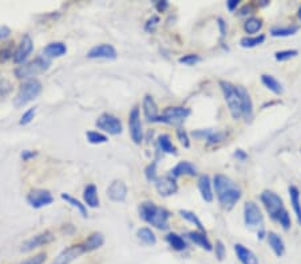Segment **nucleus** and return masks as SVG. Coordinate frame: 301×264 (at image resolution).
Here are the masks:
<instances>
[{
  "mask_svg": "<svg viewBox=\"0 0 301 264\" xmlns=\"http://www.w3.org/2000/svg\"><path fill=\"white\" fill-rule=\"evenodd\" d=\"M260 199H261L262 204L265 207L266 212L269 213V216L273 220L279 221L284 230H289L291 225H292V220H291V216H289L287 208L284 206L283 199L277 194H275L273 191H264L261 196H260Z\"/></svg>",
  "mask_w": 301,
  "mask_h": 264,
  "instance_id": "nucleus-2",
  "label": "nucleus"
},
{
  "mask_svg": "<svg viewBox=\"0 0 301 264\" xmlns=\"http://www.w3.org/2000/svg\"><path fill=\"white\" fill-rule=\"evenodd\" d=\"M55 239V236H54L53 232H50V231H44V232H42V234L39 235H35L34 238L28 239V240H26V242L22 244V250L23 252H30L32 251V250H35V248H39L42 247V246H46V244H48V243H51Z\"/></svg>",
  "mask_w": 301,
  "mask_h": 264,
  "instance_id": "nucleus-12",
  "label": "nucleus"
},
{
  "mask_svg": "<svg viewBox=\"0 0 301 264\" xmlns=\"http://www.w3.org/2000/svg\"><path fill=\"white\" fill-rule=\"evenodd\" d=\"M22 159L23 160H30V159H32V158H35L36 156V152H34V151H28V150H27V151H23L22 152Z\"/></svg>",
  "mask_w": 301,
  "mask_h": 264,
  "instance_id": "nucleus-53",
  "label": "nucleus"
},
{
  "mask_svg": "<svg viewBox=\"0 0 301 264\" xmlns=\"http://www.w3.org/2000/svg\"><path fill=\"white\" fill-rule=\"evenodd\" d=\"M219 27H220V32H221V36L225 38V35H226V23L224 22V19L219 17Z\"/></svg>",
  "mask_w": 301,
  "mask_h": 264,
  "instance_id": "nucleus-54",
  "label": "nucleus"
},
{
  "mask_svg": "<svg viewBox=\"0 0 301 264\" xmlns=\"http://www.w3.org/2000/svg\"><path fill=\"white\" fill-rule=\"evenodd\" d=\"M158 147L161 150L162 152H165V154H173V155H177V148L174 147V144L171 143L170 136L169 135H159L158 136Z\"/></svg>",
  "mask_w": 301,
  "mask_h": 264,
  "instance_id": "nucleus-30",
  "label": "nucleus"
},
{
  "mask_svg": "<svg viewBox=\"0 0 301 264\" xmlns=\"http://www.w3.org/2000/svg\"><path fill=\"white\" fill-rule=\"evenodd\" d=\"M177 138H178L179 142L182 143L183 147H186V148L190 147V140H189L188 132L183 130V128H181V127H179L178 130H177Z\"/></svg>",
  "mask_w": 301,
  "mask_h": 264,
  "instance_id": "nucleus-43",
  "label": "nucleus"
},
{
  "mask_svg": "<svg viewBox=\"0 0 301 264\" xmlns=\"http://www.w3.org/2000/svg\"><path fill=\"white\" fill-rule=\"evenodd\" d=\"M53 200V195L47 190H32L27 195V203L30 204L32 208H36V210L51 204Z\"/></svg>",
  "mask_w": 301,
  "mask_h": 264,
  "instance_id": "nucleus-11",
  "label": "nucleus"
},
{
  "mask_svg": "<svg viewBox=\"0 0 301 264\" xmlns=\"http://www.w3.org/2000/svg\"><path fill=\"white\" fill-rule=\"evenodd\" d=\"M34 50V43H32V39H31L28 35H24L23 36L22 42L19 44V47L16 48V51L13 52L12 60L16 63V64H24V61L27 60V57L30 56V53Z\"/></svg>",
  "mask_w": 301,
  "mask_h": 264,
  "instance_id": "nucleus-13",
  "label": "nucleus"
},
{
  "mask_svg": "<svg viewBox=\"0 0 301 264\" xmlns=\"http://www.w3.org/2000/svg\"><path fill=\"white\" fill-rule=\"evenodd\" d=\"M238 90H240L241 100H242V117L246 121H250L253 119V102L244 87L238 86Z\"/></svg>",
  "mask_w": 301,
  "mask_h": 264,
  "instance_id": "nucleus-19",
  "label": "nucleus"
},
{
  "mask_svg": "<svg viewBox=\"0 0 301 264\" xmlns=\"http://www.w3.org/2000/svg\"><path fill=\"white\" fill-rule=\"evenodd\" d=\"M198 190L201 192L202 199L210 203L213 202V191H212V182L208 175H201L198 178Z\"/></svg>",
  "mask_w": 301,
  "mask_h": 264,
  "instance_id": "nucleus-22",
  "label": "nucleus"
},
{
  "mask_svg": "<svg viewBox=\"0 0 301 264\" xmlns=\"http://www.w3.org/2000/svg\"><path fill=\"white\" fill-rule=\"evenodd\" d=\"M216 256L219 260H224V258H225V247H224V243L221 240L216 243Z\"/></svg>",
  "mask_w": 301,
  "mask_h": 264,
  "instance_id": "nucleus-46",
  "label": "nucleus"
},
{
  "mask_svg": "<svg viewBox=\"0 0 301 264\" xmlns=\"http://www.w3.org/2000/svg\"><path fill=\"white\" fill-rule=\"evenodd\" d=\"M154 5H155L157 11L163 12V11L167 9V7H169V1H167V0H157V1L154 3Z\"/></svg>",
  "mask_w": 301,
  "mask_h": 264,
  "instance_id": "nucleus-48",
  "label": "nucleus"
},
{
  "mask_svg": "<svg viewBox=\"0 0 301 264\" xmlns=\"http://www.w3.org/2000/svg\"><path fill=\"white\" fill-rule=\"evenodd\" d=\"M299 26H287V27H273L271 30V35L275 38H287V36H292L299 31Z\"/></svg>",
  "mask_w": 301,
  "mask_h": 264,
  "instance_id": "nucleus-32",
  "label": "nucleus"
},
{
  "mask_svg": "<svg viewBox=\"0 0 301 264\" xmlns=\"http://www.w3.org/2000/svg\"><path fill=\"white\" fill-rule=\"evenodd\" d=\"M103 243H105L103 235L99 234V232H94L82 243V247L84 250V254H86V252L95 251V250L100 248L103 246Z\"/></svg>",
  "mask_w": 301,
  "mask_h": 264,
  "instance_id": "nucleus-23",
  "label": "nucleus"
},
{
  "mask_svg": "<svg viewBox=\"0 0 301 264\" xmlns=\"http://www.w3.org/2000/svg\"><path fill=\"white\" fill-rule=\"evenodd\" d=\"M46 260V254H38V255L32 256L30 259L24 260L20 264H43Z\"/></svg>",
  "mask_w": 301,
  "mask_h": 264,
  "instance_id": "nucleus-45",
  "label": "nucleus"
},
{
  "mask_svg": "<svg viewBox=\"0 0 301 264\" xmlns=\"http://www.w3.org/2000/svg\"><path fill=\"white\" fill-rule=\"evenodd\" d=\"M34 116H35V108L27 109L26 112L23 113V116L22 119H20V121H19V124H20V126H26V124H28V123L32 121Z\"/></svg>",
  "mask_w": 301,
  "mask_h": 264,
  "instance_id": "nucleus-44",
  "label": "nucleus"
},
{
  "mask_svg": "<svg viewBox=\"0 0 301 264\" xmlns=\"http://www.w3.org/2000/svg\"><path fill=\"white\" fill-rule=\"evenodd\" d=\"M216 195L224 210H231L242 196V191L236 183L225 175H216L213 179Z\"/></svg>",
  "mask_w": 301,
  "mask_h": 264,
  "instance_id": "nucleus-1",
  "label": "nucleus"
},
{
  "mask_svg": "<svg viewBox=\"0 0 301 264\" xmlns=\"http://www.w3.org/2000/svg\"><path fill=\"white\" fill-rule=\"evenodd\" d=\"M238 4H240V0H227L226 1V7L230 12H233L238 7Z\"/></svg>",
  "mask_w": 301,
  "mask_h": 264,
  "instance_id": "nucleus-51",
  "label": "nucleus"
},
{
  "mask_svg": "<svg viewBox=\"0 0 301 264\" xmlns=\"http://www.w3.org/2000/svg\"><path fill=\"white\" fill-rule=\"evenodd\" d=\"M225 138H226V134H225V132H220V131H216V132H214V131H212L209 136H208L205 140L209 146H213V144L221 143L223 140H225Z\"/></svg>",
  "mask_w": 301,
  "mask_h": 264,
  "instance_id": "nucleus-40",
  "label": "nucleus"
},
{
  "mask_svg": "<svg viewBox=\"0 0 301 264\" xmlns=\"http://www.w3.org/2000/svg\"><path fill=\"white\" fill-rule=\"evenodd\" d=\"M40 92H42V83L38 79H28L19 88L18 95H16V98L13 100L15 107L26 106L27 103H30L34 99H36L39 96Z\"/></svg>",
  "mask_w": 301,
  "mask_h": 264,
  "instance_id": "nucleus-6",
  "label": "nucleus"
},
{
  "mask_svg": "<svg viewBox=\"0 0 301 264\" xmlns=\"http://www.w3.org/2000/svg\"><path fill=\"white\" fill-rule=\"evenodd\" d=\"M61 198L63 200H66V202H67L69 204H71L73 207L76 208L83 217H87V210H86V206L80 203L78 199H75V198H73V196L69 195V194H62Z\"/></svg>",
  "mask_w": 301,
  "mask_h": 264,
  "instance_id": "nucleus-37",
  "label": "nucleus"
},
{
  "mask_svg": "<svg viewBox=\"0 0 301 264\" xmlns=\"http://www.w3.org/2000/svg\"><path fill=\"white\" fill-rule=\"evenodd\" d=\"M155 168H157V163L153 161L151 164L148 165V168L145 171L149 182H155V180H157V171H155Z\"/></svg>",
  "mask_w": 301,
  "mask_h": 264,
  "instance_id": "nucleus-42",
  "label": "nucleus"
},
{
  "mask_svg": "<svg viewBox=\"0 0 301 264\" xmlns=\"http://www.w3.org/2000/svg\"><path fill=\"white\" fill-rule=\"evenodd\" d=\"M190 115V109L186 107H167L159 115L157 123H166L170 126H181L185 119Z\"/></svg>",
  "mask_w": 301,
  "mask_h": 264,
  "instance_id": "nucleus-7",
  "label": "nucleus"
},
{
  "mask_svg": "<svg viewBox=\"0 0 301 264\" xmlns=\"http://www.w3.org/2000/svg\"><path fill=\"white\" fill-rule=\"evenodd\" d=\"M86 136H87L88 143L91 144H102V143H106V142L109 140L106 135L100 134V132H95V131H88L87 134H86Z\"/></svg>",
  "mask_w": 301,
  "mask_h": 264,
  "instance_id": "nucleus-38",
  "label": "nucleus"
},
{
  "mask_svg": "<svg viewBox=\"0 0 301 264\" xmlns=\"http://www.w3.org/2000/svg\"><path fill=\"white\" fill-rule=\"evenodd\" d=\"M107 196L113 202H125L127 196V187L122 180H114L107 188Z\"/></svg>",
  "mask_w": 301,
  "mask_h": 264,
  "instance_id": "nucleus-17",
  "label": "nucleus"
},
{
  "mask_svg": "<svg viewBox=\"0 0 301 264\" xmlns=\"http://www.w3.org/2000/svg\"><path fill=\"white\" fill-rule=\"evenodd\" d=\"M244 221L249 228H261L264 225V215L254 202H246L244 206Z\"/></svg>",
  "mask_w": 301,
  "mask_h": 264,
  "instance_id": "nucleus-8",
  "label": "nucleus"
},
{
  "mask_svg": "<svg viewBox=\"0 0 301 264\" xmlns=\"http://www.w3.org/2000/svg\"><path fill=\"white\" fill-rule=\"evenodd\" d=\"M12 56H13V53L9 48H4V50H1V52H0V60L1 61L8 60L9 57H12Z\"/></svg>",
  "mask_w": 301,
  "mask_h": 264,
  "instance_id": "nucleus-49",
  "label": "nucleus"
},
{
  "mask_svg": "<svg viewBox=\"0 0 301 264\" xmlns=\"http://www.w3.org/2000/svg\"><path fill=\"white\" fill-rule=\"evenodd\" d=\"M129 128H130V136L136 144H141L144 140V131H142V123H141V113L138 107L131 109L129 116Z\"/></svg>",
  "mask_w": 301,
  "mask_h": 264,
  "instance_id": "nucleus-10",
  "label": "nucleus"
},
{
  "mask_svg": "<svg viewBox=\"0 0 301 264\" xmlns=\"http://www.w3.org/2000/svg\"><path fill=\"white\" fill-rule=\"evenodd\" d=\"M234 158H237L238 160L244 161L248 159V155H246L245 151H242V150H236V152H234Z\"/></svg>",
  "mask_w": 301,
  "mask_h": 264,
  "instance_id": "nucleus-55",
  "label": "nucleus"
},
{
  "mask_svg": "<svg viewBox=\"0 0 301 264\" xmlns=\"http://www.w3.org/2000/svg\"><path fill=\"white\" fill-rule=\"evenodd\" d=\"M82 254H84L82 244H76V246L63 250L51 264H71L75 259H78Z\"/></svg>",
  "mask_w": 301,
  "mask_h": 264,
  "instance_id": "nucleus-16",
  "label": "nucleus"
},
{
  "mask_svg": "<svg viewBox=\"0 0 301 264\" xmlns=\"http://www.w3.org/2000/svg\"><path fill=\"white\" fill-rule=\"evenodd\" d=\"M158 23H159V17L151 16L148 20V23H146V26H145V30L148 31V32H151V31L155 28V26H157Z\"/></svg>",
  "mask_w": 301,
  "mask_h": 264,
  "instance_id": "nucleus-47",
  "label": "nucleus"
},
{
  "mask_svg": "<svg viewBox=\"0 0 301 264\" xmlns=\"http://www.w3.org/2000/svg\"><path fill=\"white\" fill-rule=\"evenodd\" d=\"M252 12H253V5L246 4V5H244L240 11H238V15H241V16H245V15H248V13H252Z\"/></svg>",
  "mask_w": 301,
  "mask_h": 264,
  "instance_id": "nucleus-50",
  "label": "nucleus"
},
{
  "mask_svg": "<svg viewBox=\"0 0 301 264\" xmlns=\"http://www.w3.org/2000/svg\"><path fill=\"white\" fill-rule=\"evenodd\" d=\"M83 199L88 207H99V198H98V190L94 184H88L83 191Z\"/></svg>",
  "mask_w": 301,
  "mask_h": 264,
  "instance_id": "nucleus-27",
  "label": "nucleus"
},
{
  "mask_svg": "<svg viewBox=\"0 0 301 264\" xmlns=\"http://www.w3.org/2000/svg\"><path fill=\"white\" fill-rule=\"evenodd\" d=\"M88 59H109V60H114L117 59V51L111 44H99L92 47L90 51L87 52Z\"/></svg>",
  "mask_w": 301,
  "mask_h": 264,
  "instance_id": "nucleus-15",
  "label": "nucleus"
},
{
  "mask_svg": "<svg viewBox=\"0 0 301 264\" xmlns=\"http://www.w3.org/2000/svg\"><path fill=\"white\" fill-rule=\"evenodd\" d=\"M137 236H138L141 242H144L145 244H148V246H154V244L157 243L155 235H154L153 231L148 228V227H144V228H140V230L137 231Z\"/></svg>",
  "mask_w": 301,
  "mask_h": 264,
  "instance_id": "nucleus-33",
  "label": "nucleus"
},
{
  "mask_svg": "<svg viewBox=\"0 0 301 264\" xmlns=\"http://www.w3.org/2000/svg\"><path fill=\"white\" fill-rule=\"evenodd\" d=\"M289 199H291V204H292L293 211L297 217V223L301 225V200H300V191L295 186H291L288 188Z\"/></svg>",
  "mask_w": 301,
  "mask_h": 264,
  "instance_id": "nucleus-26",
  "label": "nucleus"
},
{
  "mask_svg": "<svg viewBox=\"0 0 301 264\" xmlns=\"http://www.w3.org/2000/svg\"><path fill=\"white\" fill-rule=\"evenodd\" d=\"M144 113L146 120L151 123H157L159 113H158V107L155 100L150 95H146L144 98Z\"/></svg>",
  "mask_w": 301,
  "mask_h": 264,
  "instance_id": "nucleus-18",
  "label": "nucleus"
},
{
  "mask_svg": "<svg viewBox=\"0 0 301 264\" xmlns=\"http://www.w3.org/2000/svg\"><path fill=\"white\" fill-rule=\"evenodd\" d=\"M9 34H11V30H9L8 27L1 26L0 27V40L5 39V38H8Z\"/></svg>",
  "mask_w": 301,
  "mask_h": 264,
  "instance_id": "nucleus-52",
  "label": "nucleus"
},
{
  "mask_svg": "<svg viewBox=\"0 0 301 264\" xmlns=\"http://www.w3.org/2000/svg\"><path fill=\"white\" fill-rule=\"evenodd\" d=\"M297 55H299V51H297V50H284V51L276 52L275 59L277 61H285L297 56Z\"/></svg>",
  "mask_w": 301,
  "mask_h": 264,
  "instance_id": "nucleus-39",
  "label": "nucleus"
},
{
  "mask_svg": "<svg viewBox=\"0 0 301 264\" xmlns=\"http://www.w3.org/2000/svg\"><path fill=\"white\" fill-rule=\"evenodd\" d=\"M234 252L242 264H258V260L253 252L242 244H234Z\"/></svg>",
  "mask_w": 301,
  "mask_h": 264,
  "instance_id": "nucleus-21",
  "label": "nucleus"
},
{
  "mask_svg": "<svg viewBox=\"0 0 301 264\" xmlns=\"http://www.w3.org/2000/svg\"><path fill=\"white\" fill-rule=\"evenodd\" d=\"M220 87L223 90L224 98L226 102L229 111H230L231 116L234 119H240L242 117V100H241V94L238 90V86H233L231 83L221 80Z\"/></svg>",
  "mask_w": 301,
  "mask_h": 264,
  "instance_id": "nucleus-4",
  "label": "nucleus"
},
{
  "mask_svg": "<svg viewBox=\"0 0 301 264\" xmlns=\"http://www.w3.org/2000/svg\"><path fill=\"white\" fill-rule=\"evenodd\" d=\"M51 65V60L44 56H39L34 59V60L24 63V64L19 65L15 69V76L18 79H30L34 78L36 75L46 72Z\"/></svg>",
  "mask_w": 301,
  "mask_h": 264,
  "instance_id": "nucleus-5",
  "label": "nucleus"
},
{
  "mask_svg": "<svg viewBox=\"0 0 301 264\" xmlns=\"http://www.w3.org/2000/svg\"><path fill=\"white\" fill-rule=\"evenodd\" d=\"M140 216L149 224L158 228V230H167L169 228V219L170 212L166 208L158 207L153 202H145L140 207Z\"/></svg>",
  "mask_w": 301,
  "mask_h": 264,
  "instance_id": "nucleus-3",
  "label": "nucleus"
},
{
  "mask_svg": "<svg viewBox=\"0 0 301 264\" xmlns=\"http://www.w3.org/2000/svg\"><path fill=\"white\" fill-rule=\"evenodd\" d=\"M269 4V1H268V0H261V3H260V5H262V7H264V5H268Z\"/></svg>",
  "mask_w": 301,
  "mask_h": 264,
  "instance_id": "nucleus-56",
  "label": "nucleus"
},
{
  "mask_svg": "<svg viewBox=\"0 0 301 264\" xmlns=\"http://www.w3.org/2000/svg\"><path fill=\"white\" fill-rule=\"evenodd\" d=\"M188 238L192 240L194 244L197 246H200L201 248H204L206 251H212L213 250V246H212V243L208 239L205 232H201V231H190L188 232Z\"/></svg>",
  "mask_w": 301,
  "mask_h": 264,
  "instance_id": "nucleus-25",
  "label": "nucleus"
},
{
  "mask_svg": "<svg viewBox=\"0 0 301 264\" xmlns=\"http://www.w3.org/2000/svg\"><path fill=\"white\" fill-rule=\"evenodd\" d=\"M179 215L183 217V219H186L188 221H190V223H193V224L196 225L197 228L201 231V232H205L206 234V230L205 227H204V224H202V221L198 219V216H197L196 213L192 212V211H188V210H181L179 211Z\"/></svg>",
  "mask_w": 301,
  "mask_h": 264,
  "instance_id": "nucleus-36",
  "label": "nucleus"
},
{
  "mask_svg": "<svg viewBox=\"0 0 301 264\" xmlns=\"http://www.w3.org/2000/svg\"><path fill=\"white\" fill-rule=\"evenodd\" d=\"M297 16H299V19L301 20V5L299 7V11H297Z\"/></svg>",
  "mask_w": 301,
  "mask_h": 264,
  "instance_id": "nucleus-57",
  "label": "nucleus"
},
{
  "mask_svg": "<svg viewBox=\"0 0 301 264\" xmlns=\"http://www.w3.org/2000/svg\"><path fill=\"white\" fill-rule=\"evenodd\" d=\"M166 242L169 243L170 247L173 250H175V251H183V250H186V247H188V244L183 240L182 236H179L178 234H174V232L166 235Z\"/></svg>",
  "mask_w": 301,
  "mask_h": 264,
  "instance_id": "nucleus-31",
  "label": "nucleus"
},
{
  "mask_svg": "<svg viewBox=\"0 0 301 264\" xmlns=\"http://www.w3.org/2000/svg\"><path fill=\"white\" fill-rule=\"evenodd\" d=\"M265 42V35H256V36H245L240 40L241 47L253 48Z\"/></svg>",
  "mask_w": 301,
  "mask_h": 264,
  "instance_id": "nucleus-34",
  "label": "nucleus"
},
{
  "mask_svg": "<svg viewBox=\"0 0 301 264\" xmlns=\"http://www.w3.org/2000/svg\"><path fill=\"white\" fill-rule=\"evenodd\" d=\"M179 63H182V64L186 65H194L197 64L198 61H201V57L196 53H189V55H185V56L179 57Z\"/></svg>",
  "mask_w": 301,
  "mask_h": 264,
  "instance_id": "nucleus-41",
  "label": "nucleus"
},
{
  "mask_svg": "<svg viewBox=\"0 0 301 264\" xmlns=\"http://www.w3.org/2000/svg\"><path fill=\"white\" fill-rule=\"evenodd\" d=\"M155 188H157L158 194L161 196H170L174 195L175 192L178 191V184L174 178H171L170 175L163 176V178H157V180L154 182Z\"/></svg>",
  "mask_w": 301,
  "mask_h": 264,
  "instance_id": "nucleus-14",
  "label": "nucleus"
},
{
  "mask_svg": "<svg viewBox=\"0 0 301 264\" xmlns=\"http://www.w3.org/2000/svg\"><path fill=\"white\" fill-rule=\"evenodd\" d=\"M171 178H174L175 180L179 178V176H183V175H189V176H196L197 175V169L196 167L189 163V161H181L178 164L175 165L174 168L170 171Z\"/></svg>",
  "mask_w": 301,
  "mask_h": 264,
  "instance_id": "nucleus-20",
  "label": "nucleus"
},
{
  "mask_svg": "<svg viewBox=\"0 0 301 264\" xmlns=\"http://www.w3.org/2000/svg\"><path fill=\"white\" fill-rule=\"evenodd\" d=\"M262 28V20L260 17H249L248 20L244 23V31L246 34H257L258 31Z\"/></svg>",
  "mask_w": 301,
  "mask_h": 264,
  "instance_id": "nucleus-35",
  "label": "nucleus"
},
{
  "mask_svg": "<svg viewBox=\"0 0 301 264\" xmlns=\"http://www.w3.org/2000/svg\"><path fill=\"white\" fill-rule=\"evenodd\" d=\"M67 52V47L65 43L57 42V43H50L46 46L43 50V56L47 59H53V57H61Z\"/></svg>",
  "mask_w": 301,
  "mask_h": 264,
  "instance_id": "nucleus-24",
  "label": "nucleus"
},
{
  "mask_svg": "<svg viewBox=\"0 0 301 264\" xmlns=\"http://www.w3.org/2000/svg\"><path fill=\"white\" fill-rule=\"evenodd\" d=\"M266 236H268V243H269V246L276 254V256H279V258L283 256L284 252H285V244H284L283 239L280 238L276 232H269Z\"/></svg>",
  "mask_w": 301,
  "mask_h": 264,
  "instance_id": "nucleus-28",
  "label": "nucleus"
},
{
  "mask_svg": "<svg viewBox=\"0 0 301 264\" xmlns=\"http://www.w3.org/2000/svg\"><path fill=\"white\" fill-rule=\"evenodd\" d=\"M95 124L99 130L105 131L110 135L122 134V121L119 117L114 116L111 113H102L95 121Z\"/></svg>",
  "mask_w": 301,
  "mask_h": 264,
  "instance_id": "nucleus-9",
  "label": "nucleus"
},
{
  "mask_svg": "<svg viewBox=\"0 0 301 264\" xmlns=\"http://www.w3.org/2000/svg\"><path fill=\"white\" fill-rule=\"evenodd\" d=\"M261 82L268 90H271V91L273 92V94H276V95H281V94H283L284 91L283 86H281V83H280L275 76L264 74L261 76Z\"/></svg>",
  "mask_w": 301,
  "mask_h": 264,
  "instance_id": "nucleus-29",
  "label": "nucleus"
}]
</instances>
